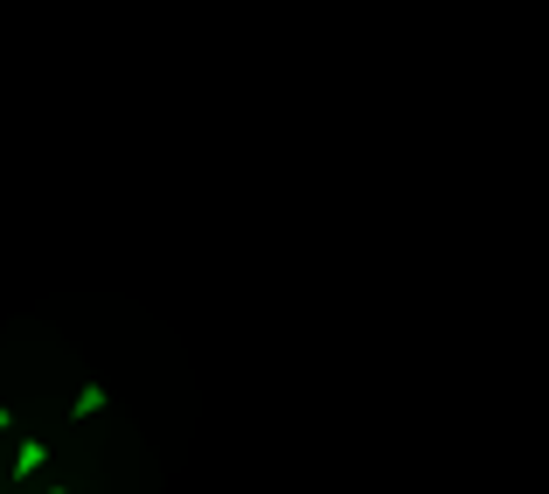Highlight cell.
Instances as JSON below:
<instances>
[{"mask_svg": "<svg viewBox=\"0 0 549 494\" xmlns=\"http://www.w3.org/2000/svg\"><path fill=\"white\" fill-rule=\"evenodd\" d=\"M42 467H49V446H42V439H21V453H14V481H35Z\"/></svg>", "mask_w": 549, "mask_h": 494, "instance_id": "1", "label": "cell"}, {"mask_svg": "<svg viewBox=\"0 0 549 494\" xmlns=\"http://www.w3.org/2000/svg\"><path fill=\"white\" fill-rule=\"evenodd\" d=\"M105 404H112V390H105V383H84V390L70 397V418H98Z\"/></svg>", "mask_w": 549, "mask_h": 494, "instance_id": "2", "label": "cell"}, {"mask_svg": "<svg viewBox=\"0 0 549 494\" xmlns=\"http://www.w3.org/2000/svg\"><path fill=\"white\" fill-rule=\"evenodd\" d=\"M7 425H14V411H7V404H0V432H7Z\"/></svg>", "mask_w": 549, "mask_h": 494, "instance_id": "3", "label": "cell"}, {"mask_svg": "<svg viewBox=\"0 0 549 494\" xmlns=\"http://www.w3.org/2000/svg\"><path fill=\"white\" fill-rule=\"evenodd\" d=\"M56 494H70V488H56Z\"/></svg>", "mask_w": 549, "mask_h": 494, "instance_id": "4", "label": "cell"}]
</instances>
